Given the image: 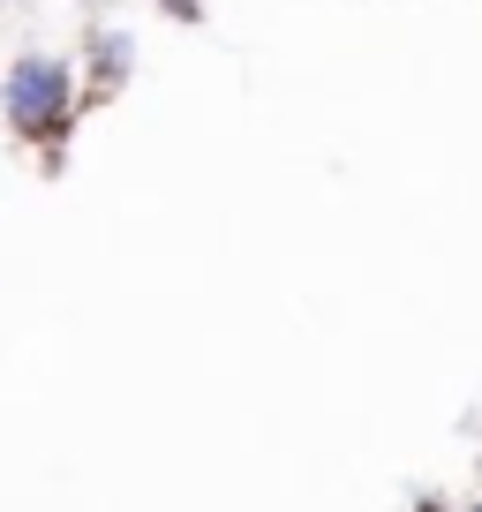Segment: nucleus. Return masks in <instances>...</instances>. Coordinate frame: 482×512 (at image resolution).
<instances>
[{
	"mask_svg": "<svg viewBox=\"0 0 482 512\" xmlns=\"http://www.w3.org/2000/svg\"><path fill=\"white\" fill-rule=\"evenodd\" d=\"M83 106L91 98L76 91V61L68 53H16V68L0 76V121H8L16 144L46 151V174H61Z\"/></svg>",
	"mask_w": 482,
	"mask_h": 512,
	"instance_id": "f257e3e1",
	"label": "nucleus"
},
{
	"mask_svg": "<svg viewBox=\"0 0 482 512\" xmlns=\"http://www.w3.org/2000/svg\"><path fill=\"white\" fill-rule=\"evenodd\" d=\"M166 16H181V23H204V0H159Z\"/></svg>",
	"mask_w": 482,
	"mask_h": 512,
	"instance_id": "f03ea898",
	"label": "nucleus"
}]
</instances>
